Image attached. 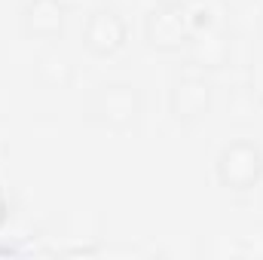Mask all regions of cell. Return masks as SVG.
Listing matches in <instances>:
<instances>
[{
	"instance_id": "cell-1",
	"label": "cell",
	"mask_w": 263,
	"mask_h": 260,
	"mask_svg": "<svg viewBox=\"0 0 263 260\" xmlns=\"http://www.w3.org/2000/svg\"><path fill=\"white\" fill-rule=\"evenodd\" d=\"M86 120L107 132H129L141 120V92L129 80H104L86 101Z\"/></svg>"
},
{
	"instance_id": "cell-2",
	"label": "cell",
	"mask_w": 263,
	"mask_h": 260,
	"mask_svg": "<svg viewBox=\"0 0 263 260\" xmlns=\"http://www.w3.org/2000/svg\"><path fill=\"white\" fill-rule=\"evenodd\" d=\"M214 172H217L220 187H227L233 193L254 190L263 181V147L251 138L227 141L217 153Z\"/></svg>"
},
{
	"instance_id": "cell-3",
	"label": "cell",
	"mask_w": 263,
	"mask_h": 260,
	"mask_svg": "<svg viewBox=\"0 0 263 260\" xmlns=\"http://www.w3.org/2000/svg\"><path fill=\"white\" fill-rule=\"evenodd\" d=\"M193 34V22L187 6L156 3L144 18V40L156 52H181Z\"/></svg>"
},
{
	"instance_id": "cell-4",
	"label": "cell",
	"mask_w": 263,
	"mask_h": 260,
	"mask_svg": "<svg viewBox=\"0 0 263 260\" xmlns=\"http://www.w3.org/2000/svg\"><path fill=\"white\" fill-rule=\"evenodd\" d=\"M129 40V25L120 15V9L114 6H98L89 12L86 25H83V46L98 55V59H110L117 55Z\"/></svg>"
},
{
	"instance_id": "cell-5",
	"label": "cell",
	"mask_w": 263,
	"mask_h": 260,
	"mask_svg": "<svg viewBox=\"0 0 263 260\" xmlns=\"http://www.w3.org/2000/svg\"><path fill=\"white\" fill-rule=\"evenodd\" d=\"M168 110L178 123H199L211 110V83L205 73H181L168 92Z\"/></svg>"
},
{
	"instance_id": "cell-6",
	"label": "cell",
	"mask_w": 263,
	"mask_h": 260,
	"mask_svg": "<svg viewBox=\"0 0 263 260\" xmlns=\"http://www.w3.org/2000/svg\"><path fill=\"white\" fill-rule=\"evenodd\" d=\"M190 65L196 70H220V67L230 65V55H233V43H230V34L223 28H214V25H205L196 28L184 46Z\"/></svg>"
},
{
	"instance_id": "cell-7",
	"label": "cell",
	"mask_w": 263,
	"mask_h": 260,
	"mask_svg": "<svg viewBox=\"0 0 263 260\" xmlns=\"http://www.w3.org/2000/svg\"><path fill=\"white\" fill-rule=\"evenodd\" d=\"M65 0H25L22 6V31L31 40H59L65 34Z\"/></svg>"
},
{
	"instance_id": "cell-8",
	"label": "cell",
	"mask_w": 263,
	"mask_h": 260,
	"mask_svg": "<svg viewBox=\"0 0 263 260\" xmlns=\"http://www.w3.org/2000/svg\"><path fill=\"white\" fill-rule=\"evenodd\" d=\"M34 70H37V80L46 89H67L70 80H73V65H70V59H67L65 52H59V49L40 52Z\"/></svg>"
},
{
	"instance_id": "cell-9",
	"label": "cell",
	"mask_w": 263,
	"mask_h": 260,
	"mask_svg": "<svg viewBox=\"0 0 263 260\" xmlns=\"http://www.w3.org/2000/svg\"><path fill=\"white\" fill-rule=\"evenodd\" d=\"M156 3H172V6H187L190 0H156Z\"/></svg>"
}]
</instances>
